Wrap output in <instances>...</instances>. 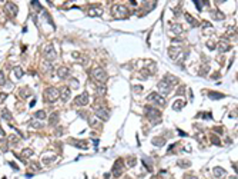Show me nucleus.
<instances>
[{
  "label": "nucleus",
  "instance_id": "nucleus-9",
  "mask_svg": "<svg viewBox=\"0 0 238 179\" xmlns=\"http://www.w3.org/2000/svg\"><path fill=\"white\" fill-rule=\"evenodd\" d=\"M123 170H124V160L123 159H117L114 166H113V175L114 176H121Z\"/></svg>",
  "mask_w": 238,
  "mask_h": 179
},
{
  "label": "nucleus",
  "instance_id": "nucleus-53",
  "mask_svg": "<svg viewBox=\"0 0 238 179\" xmlns=\"http://www.w3.org/2000/svg\"><path fill=\"white\" fill-rule=\"evenodd\" d=\"M0 135H5V132H3V129L0 128Z\"/></svg>",
  "mask_w": 238,
  "mask_h": 179
},
{
  "label": "nucleus",
  "instance_id": "nucleus-52",
  "mask_svg": "<svg viewBox=\"0 0 238 179\" xmlns=\"http://www.w3.org/2000/svg\"><path fill=\"white\" fill-rule=\"evenodd\" d=\"M202 26H204V27H211V25H210L208 22H202Z\"/></svg>",
  "mask_w": 238,
  "mask_h": 179
},
{
  "label": "nucleus",
  "instance_id": "nucleus-48",
  "mask_svg": "<svg viewBox=\"0 0 238 179\" xmlns=\"http://www.w3.org/2000/svg\"><path fill=\"white\" fill-rule=\"evenodd\" d=\"M184 179H198L197 176H194V175H185L184 176Z\"/></svg>",
  "mask_w": 238,
  "mask_h": 179
},
{
  "label": "nucleus",
  "instance_id": "nucleus-47",
  "mask_svg": "<svg viewBox=\"0 0 238 179\" xmlns=\"http://www.w3.org/2000/svg\"><path fill=\"white\" fill-rule=\"evenodd\" d=\"M147 76H148V70H141V77L147 79Z\"/></svg>",
  "mask_w": 238,
  "mask_h": 179
},
{
  "label": "nucleus",
  "instance_id": "nucleus-8",
  "mask_svg": "<svg viewBox=\"0 0 238 179\" xmlns=\"http://www.w3.org/2000/svg\"><path fill=\"white\" fill-rule=\"evenodd\" d=\"M88 102H90V96L87 92H84L74 99V106H86Z\"/></svg>",
  "mask_w": 238,
  "mask_h": 179
},
{
  "label": "nucleus",
  "instance_id": "nucleus-13",
  "mask_svg": "<svg viewBox=\"0 0 238 179\" xmlns=\"http://www.w3.org/2000/svg\"><path fill=\"white\" fill-rule=\"evenodd\" d=\"M42 72L44 75H53L54 72V67H53V63H49V62H44L42 65Z\"/></svg>",
  "mask_w": 238,
  "mask_h": 179
},
{
  "label": "nucleus",
  "instance_id": "nucleus-21",
  "mask_svg": "<svg viewBox=\"0 0 238 179\" xmlns=\"http://www.w3.org/2000/svg\"><path fill=\"white\" fill-rule=\"evenodd\" d=\"M212 175H214L215 178H221V176L225 175V170H224V168H221V166H215V168L212 169Z\"/></svg>",
  "mask_w": 238,
  "mask_h": 179
},
{
  "label": "nucleus",
  "instance_id": "nucleus-11",
  "mask_svg": "<svg viewBox=\"0 0 238 179\" xmlns=\"http://www.w3.org/2000/svg\"><path fill=\"white\" fill-rule=\"evenodd\" d=\"M181 47H178V46H171V47H168V56L171 57V59H178V56L181 55Z\"/></svg>",
  "mask_w": 238,
  "mask_h": 179
},
{
  "label": "nucleus",
  "instance_id": "nucleus-38",
  "mask_svg": "<svg viewBox=\"0 0 238 179\" xmlns=\"http://www.w3.org/2000/svg\"><path fill=\"white\" fill-rule=\"evenodd\" d=\"M29 125H30L32 128H37V129L43 126V125H42V122H37V120H32V122H30Z\"/></svg>",
  "mask_w": 238,
  "mask_h": 179
},
{
  "label": "nucleus",
  "instance_id": "nucleus-20",
  "mask_svg": "<svg viewBox=\"0 0 238 179\" xmlns=\"http://www.w3.org/2000/svg\"><path fill=\"white\" fill-rule=\"evenodd\" d=\"M59 118H60L59 112H54V113H51V115H50V118H49V123H50L51 126H56V125L59 123Z\"/></svg>",
  "mask_w": 238,
  "mask_h": 179
},
{
  "label": "nucleus",
  "instance_id": "nucleus-40",
  "mask_svg": "<svg viewBox=\"0 0 238 179\" xmlns=\"http://www.w3.org/2000/svg\"><path fill=\"white\" fill-rule=\"evenodd\" d=\"M54 159H56V156H49V158L46 156V158H43V162H44V163L47 165V163H50V162H53Z\"/></svg>",
  "mask_w": 238,
  "mask_h": 179
},
{
  "label": "nucleus",
  "instance_id": "nucleus-39",
  "mask_svg": "<svg viewBox=\"0 0 238 179\" xmlns=\"http://www.w3.org/2000/svg\"><path fill=\"white\" fill-rule=\"evenodd\" d=\"M136 163H137V159H136V158H131V156H130V158L127 159V165H129V166H134Z\"/></svg>",
  "mask_w": 238,
  "mask_h": 179
},
{
  "label": "nucleus",
  "instance_id": "nucleus-32",
  "mask_svg": "<svg viewBox=\"0 0 238 179\" xmlns=\"http://www.w3.org/2000/svg\"><path fill=\"white\" fill-rule=\"evenodd\" d=\"M32 155H33V150H32V149H29V148L22 150V156H23V158H30Z\"/></svg>",
  "mask_w": 238,
  "mask_h": 179
},
{
  "label": "nucleus",
  "instance_id": "nucleus-54",
  "mask_svg": "<svg viewBox=\"0 0 238 179\" xmlns=\"http://www.w3.org/2000/svg\"><path fill=\"white\" fill-rule=\"evenodd\" d=\"M156 179H163V178H161V176H157V178H156Z\"/></svg>",
  "mask_w": 238,
  "mask_h": 179
},
{
  "label": "nucleus",
  "instance_id": "nucleus-7",
  "mask_svg": "<svg viewBox=\"0 0 238 179\" xmlns=\"http://www.w3.org/2000/svg\"><path fill=\"white\" fill-rule=\"evenodd\" d=\"M94 113H96V116L98 118V119H101V120H108L110 119V110L107 109V108H96L94 109Z\"/></svg>",
  "mask_w": 238,
  "mask_h": 179
},
{
  "label": "nucleus",
  "instance_id": "nucleus-44",
  "mask_svg": "<svg viewBox=\"0 0 238 179\" xmlns=\"http://www.w3.org/2000/svg\"><path fill=\"white\" fill-rule=\"evenodd\" d=\"M207 46H208V49H215V43L214 42H207Z\"/></svg>",
  "mask_w": 238,
  "mask_h": 179
},
{
  "label": "nucleus",
  "instance_id": "nucleus-2",
  "mask_svg": "<svg viewBox=\"0 0 238 179\" xmlns=\"http://www.w3.org/2000/svg\"><path fill=\"white\" fill-rule=\"evenodd\" d=\"M60 98V92H59V89L57 87H47L46 90H44V100L47 103H54L57 99Z\"/></svg>",
  "mask_w": 238,
  "mask_h": 179
},
{
  "label": "nucleus",
  "instance_id": "nucleus-25",
  "mask_svg": "<svg viewBox=\"0 0 238 179\" xmlns=\"http://www.w3.org/2000/svg\"><path fill=\"white\" fill-rule=\"evenodd\" d=\"M185 19H187V22H188V23H190L193 27H197V26L200 25V23H198V22H197V20H195V19H194L191 15H188V13L185 15Z\"/></svg>",
  "mask_w": 238,
  "mask_h": 179
},
{
  "label": "nucleus",
  "instance_id": "nucleus-5",
  "mask_svg": "<svg viewBox=\"0 0 238 179\" xmlns=\"http://www.w3.org/2000/svg\"><path fill=\"white\" fill-rule=\"evenodd\" d=\"M43 56L47 62H53L56 57H57V53H56V49L53 45H47L44 47V52H43Z\"/></svg>",
  "mask_w": 238,
  "mask_h": 179
},
{
  "label": "nucleus",
  "instance_id": "nucleus-1",
  "mask_svg": "<svg viewBox=\"0 0 238 179\" xmlns=\"http://www.w3.org/2000/svg\"><path fill=\"white\" fill-rule=\"evenodd\" d=\"M144 115H146L148 119H151V122H153L154 125H158V123L161 122V119H160L161 113H160V110L156 109V108L146 106V108H144Z\"/></svg>",
  "mask_w": 238,
  "mask_h": 179
},
{
  "label": "nucleus",
  "instance_id": "nucleus-12",
  "mask_svg": "<svg viewBox=\"0 0 238 179\" xmlns=\"http://www.w3.org/2000/svg\"><path fill=\"white\" fill-rule=\"evenodd\" d=\"M6 10L10 13V16H17V13H19V7L15 5V3H12V2H9V3H6Z\"/></svg>",
  "mask_w": 238,
  "mask_h": 179
},
{
  "label": "nucleus",
  "instance_id": "nucleus-17",
  "mask_svg": "<svg viewBox=\"0 0 238 179\" xmlns=\"http://www.w3.org/2000/svg\"><path fill=\"white\" fill-rule=\"evenodd\" d=\"M57 75H59L60 79H66V77L70 75V70H69V67H66V66H60V67L57 69Z\"/></svg>",
  "mask_w": 238,
  "mask_h": 179
},
{
  "label": "nucleus",
  "instance_id": "nucleus-19",
  "mask_svg": "<svg viewBox=\"0 0 238 179\" xmlns=\"http://www.w3.org/2000/svg\"><path fill=\"white\" fill-rule=\"evenodd\" d=\"M19 95H20V98L26 99V98H30L33 93H32V90H30L29 87H22L20 90H19Z\"/></svg>",
  "mask_w": 238,
  "mask_h": 179
},
{
  "label": "nucleus",
  "instance_id": "nucleus-49",
  "mask_svg": "<svg viewBox=\"0 0 238 179\" xmlns=\"http://www.w3.org/2000/svg\"><path fill=\"white\" fill-rule=\"evenodd\" d=\"M194 3L197 5V10H200V12H201V9H202V7H201V3H200V2H197V0H194Z\"/></svg>",
  "mask_w": 238,
  "mask_h": 179
},
{
  "label": "nucleus",
  "instance_id": "nucleus-30",
  "mask_svg": "<svg viewBox=\"0 0 238 179\" xmlns=\"http://www.w3.org/2000/svg\"><path fill=\"white\" fill-rule=\"evenodd\" d=\"M13 73H15V76H16L17 79H20V77L23 76V70H22L20 67H17V66H16V67H13Z\"/></svg>",
  "mask_w": 238,
  "mask_h": 179
},
{
  "label": "nucleus",
  "instance_id": "nucleus-31",
  "mask_svg": "<svg viewBox=\"0 0 238 179\" xmlns=\"http://www.w3.org/2000/svg\"><path fill=\"white\" fill-rule=\"evenodd\" d=\"M208 72H210V66H208V65H204V66L200 69V75H201V76H207Z\"/></svg>",
  "mask_w": 238,
  "mask_h": 179
},
{
  "label": "nucleus",
  "instance_id": "nucleus-18",
  "mask_svg": "<svg viewBox=\"0 0 238 179\" xmlns=\"http://www.w3.org/2000/svg\"><path fill=\"white\" fill-rule=\"evenodd\" d=\"M164 82H167L168 85H171V86H174V85H177L178 83V77H175V76H173V75H170V73H167L165 76H164V79H163Z\"/></svg>",
  "mask_w": 238,
  "mask_h": 179
},
{
  "label": "nucleus",
  "instance_id": "nucleus-4",
  "mask_svg": "<svg viewBox=\"0 0 238 179\" xmlns=\"http://www.w3.org/2000/svg\"><path fill=\"white\" fill-rule=\"evenodd\" d=\"M113 15L117 19H126L129 16V9L123 5H117V6L113 7Z\"/></svg>",
  "mask_w": 238,
  "mask_h": 179
},
{
  "label": "nucleus",
  "instance_id": "nucleus-46",
  "mask_svg": "<svg viewBox=\"0 0 238 179\" xmlns=\"http://www.w3.org/2000/svg\"><path fill=\"white\" fill-rule=\"evenodd\" d=\"M32 5H33L37 10H40V9H42V6H40V3H39V2H32Z\"/></svg>",
  "mask_w": 238,
  "mask_h": 179
},
{
  "label": "nucleus",
  "instance_id": "nucleus-3",
  "mask_svg": "<svg viewBox=\"0 0 238 179\" xmlns=\"http://www.w3.org/2000/svg\"><path fill=\"white\" fill-rule=\"evenodd\" d=\"M91 77L97 82V83H104L107 82L108 76H107V72L103 69V67H94L91 70Z\"/></svg>",
  "mask_w": 238,
  "mask_h": 179
},
{
  "label": "nucleus",
  "instance_id": "nucleus-28",
  "mask_svg": "<svg viewBox=\"0 0 238 179\" xmlns=\"http://www.w3.org/2000/svg\"><path fill=\"white\" fill-rule=\"evenodd\" d=\"M2 118H3L5 120H9V122L13 120V116H12V113H10L7 109H3V110H2Z\"/></svg>",
  "mask_w": 238,
  "mask_h": 179
},
{
  "label": "nucleus",
  "instance_id": "nucleus-26",
  "mask_svg": "<svg viewBox=\"0 0 238 179\" xmlns=\"http://www.w3.org/2000/svg\"><path fill=\"white\" fill-rule=\"evenodd\" d=\"M208 96H210V99H214V100H218V99H222V98H225L222 93H220V92H210L208 93Z\"/></svg>",
  "mask_w": 238,
  "mask_h": 179
},
{
  "label": "nucleus",
  "instance_id": "nucleus-33",
  "mask_svg": "<svg viewBox=\"0 0 238 179\" xmlns=\"http://www.w3.org/2000/svg\"><path fill=\"white\" fill-rule=\"evenodd\" d=\"M6 143H7L6 139H2V140H0V148H2V152H7L9 145H6Z\"/></svg>",
  "mask_w": 238,
  "mask_h": 179
},
{
  "label": "nucleus",
  "instance_id": "nucleus-29",
  "mask_svg": "<svg viewBox=\"0 0 238 179\" xmlns=\"http://www.w3.org/2000/svg\"><path fill=\"white\" fill-rule=\"evenodd\" d=\"M171 27H173V32H174V33H178V35H180V33H183V27H181L180 25L173 23V25H171Z\"/></svg>",
  "mask_w": 238,
  "mask_h": 179
},
{
  "label": "nucleus",
  "instance_id": "nucleus-24",
  "mask_svg": "<svg viewBox=\"0 0 238 179\" xmlns=\"http://www.w3.org/2000/svg\"><path fill=\"white\" fill-rule=\"evenodd\" d=\"M184 106H185V102H184V100H181V99H178V100H175V102H174L173 109H174V110H180V109H183Z\"/></svg>",
  "mask_w": 238,
  "mask_h": 179
},
{
  "label": "nucleus",
  "instance_id": "nucleus-35",
  "mask_svg": "<svg viewBox=\"0 0 238 179\" xmlns=\"http://www.w3.org/2000/svg\"><path fill=\"white\" fill-rule=\"evenodd\" d=\"M34 116H36L37 119H40V120H43V119L46 118V113H44V110H37V112L34 113Z\"/></svg>",
  "mask_w": 238,
  "mask_h": 179
},
{
  "label": "nucleus",
  "instance_id": "nucleus-6",
  "mask_svg": "<svg viewBox=\"0 0 238 179\" xmlns=\"http://www.w3.org/2000/svg\"><path fill=\"white\" fill-rule=\"evenodd\" d=\"M147 100H150V102H154L156 105H158V106H165V98H163L160 93H156V92H153V93H150L148 95V98H147Z\"/></svg>",
  "mask_w": 238,
  "mask_h": 179
},
{
  "label": "nucleus",
  "instance_id": "nucleus-45",
  "mask_svg": "<svg viewBox=\"0 0 238 179\" xmlns=\"http://www.w3.org/2000/svg\"><path fill=\"white\" fill-rule=\"evenodd\" d=\"M6 98H7V95H6V93H0V103L5 102V100H6Z\"/></svg>",
  "mask_w": 238,
  "mask_h": 179
},
{
  "label": "nucleus",
  "instance_id": "nucleus-22",
  "mask_svg": "<svg viewBox=\"0 0 238 179\" xmlns=\"http://www.w3.org/2000/svg\"><path fill=\"white\" fill-rule=\"evenodd\" d=\"M164 143H165V138H164V136H156V138L153 139V145H154V146H158V148H160V146H163Z\"/></svg>",
  "mask_w": 238,
  "mask_h": 179
},
{
  "label": "nucleus",
  "instance_id": "nucleus-37",
  "mask_svg": "<svg viewBox=\"0 0 238 179\" xmlns=\"http://www.w3.org/2000/svg\"><path fill=\"white\" fill-rule=\"evenodd\" d=\"M211 142H212L214 145H217V146H220V145H221V142H220V139H218V136H217V135H211Z\"/></svg>",
  "mask_w": 238,
  "mask_h": 179
},
{
  "label": "nucleus",
  "instance_id": "nucleus-27",
  "mask_svg": "<svg viewBox=\"0 0 238 179\" xmlns=\"http://www.w3.org/2000/svg\"><path fill=\"white\" fill-rule=\"evenodd\" d=\"M177 165H178L180 168L185 169V168H190V166H191V162H190V160H187V159H180V160L177 162Z\"/></svg>",
  "mask_w": 238,
  "mask_h": 179
},
{
  "label": "nucleus",
  "instance_id": "nucleus-50",
  "mask_svg": "<svg viewBox=\"0 0 238 179\" xmlns=\"http://www.w3.org/2000/svg\"><path fill=\"white\" fill-rule=\"evenodd\" d=\"M201 116H202V118H205V119H211V113H202Z\"/></svg>",
  "mask_w": 238,
  "mask_h": 179
},
{
  "label": "nucleus",
  "instance_id": "nucleus-16",
  "mask_svg": "<svg viewBox=\"0 0 238 179\" xmlns=\"http://www.w3.org/2000/svg\"><path fill=\"white\" fill-rule=\"evenodd\" d=\"M229 43H228V40H220V43H218V50L221 52V53H225V52H228L229 50Z\"/></svg>",
  "mask_w": 238,
  "mask_h": 179
},
{
  "label": "nucleus",
  "instance_id": "nucleus-10",
  "mask_svg": "<svg viewBox=\"0 0 238 179\" xmlns=\"http://www.w3.org/2000/svg\"><path fill=\"white\" fill-rule=\"evenodd\" d=\"M158 90L161 92V96H163V95L165 96V95H168V93L173 90V86L168 85V83L164 82V80H160V82H158Z\"/></svg>",
  "mask_w": 238,
  "mask_h": 179
},
{
  "label": "nucleus",
  "instance_id": "nucleus-15",
  "mask_svg": "<svg viewBox=\"0 0 238 179\" xmlns=\"http://www.w3.org/2000/svg\"><path fill=\"white\" fill-rule=\"evenodd\" d=\"M71 96V90H70V87H63L61 89V92H60V98L63 102H67Z\"/></svg>",
  "mask_w": 238,
  "mask_h": 179
},
{
  "label": "nucleus",
  "instance_id": "nucleus-43",
  "mask_svg": "<svg viewBox=\"0 0 238 179\" xmlns=\"http://www.w3.org/2000/svg\"><path fill=\"white\" fill-rule=\"evenodd\" d=\"M70 86H71V87H78V80L71 79V80H70Z\"/></svg>",
  "mask_w": 238,
  "mask_h": 179
},
{
  "label": "nucleus",
  "instance_id": "nucleus-23",
  "mask_svg": "<svg viewBox=\"0 0 238 179\" xmlns=\"http://www.w3.org/2000/svg\"><path fill=\"white\" fill-rule=\"evenodd\" d=\"M70 142H71V145H74L80 149H87V142H84V140H70Z\"/></svg>",
  "mask_w": 238,
  "mask_h": 179
},
{
  "label": "nucleus",
  "instance_id": "nucleus-42",
  "mask_svg": "<svg viewBox=\"0 0 238 179\" xmlns=\"http://www.w3.org/2000/svg\"><path fill=\"white\" fill-rule=\"evenodd\" d=\"M184 92H185V86H180V89L177 90V96H181V95H184Z\"/></svg>",
  "mask_w": 238,
  "mask_h": 179
},
{
  "label": "nucleus",
  "instance_id": "nucleus-41",
  "mask_svg": "<svg viewBox=\"0 0 238 179\" xmlns=\"http://www.w3.org/2000/svg\"><path fill=\"white\" fill-rule=\"evenodd\" d=\"M6 83V75L3 72H0V85H5Z\"/></svg>",
  "mask_w": 238,
  "mask_h": 179
},
{
  "label": "nucleus",
  "instance_id": "nucleus-14",
  "mask_svg": "<svg viewBox=\"0 0 238 179\" xmlns=\"http://www.w3.org/2000/svg\"><path fill=\"white\" fill-rule=\"evenodd\" d=\"M87 15L90 16V17H98V16H101L103 15V10L100 9V7H90L88 10H87Z\"/></svg>",
  "mask_w": 238,
  "mask_h": 179
},
{
  "label": "nucleus",
  "instance_id": "nucleus-34",
  "mask_svg": "<svg viewBox=\"0 0 238 179\" xmlns=\"http://www.w3.org/2000/svg\"><path fill=\"white\" fill-rule=\"evenodd\" d=\"M212 16H214V19H217V20L224 19V13H221V12H218V10H214V12H212Z\"/></svg>",
  "mask_w": 238,
  "mask_h": 179
},
{
  "label": "nucleus",
  "instance_id": "nucleus-36",
  "mask_svg": "<svg viewBox=\"0 0 238 179\" xmlns=\"http://www.w3.org/2000/svg\"><path fill=\"white\" fill-rule=\"evenodd\" d=\"M97 95H98V96H104V95H105V86H98Z\"/></svg>",
  "mask_w": 238,
  "mask_h": 179
},
{
  "label": "nucleus",
  "instance_id": "nucleus-51",
  "mask_svg": "<svg viewBox=\"0 0 238 179\" xmlns=\"http://www.w3.org/2000/svg\"><path fill=\"white\" fill-rule=\"evenodd\" d=\"M141 89H143L141 86H136V87H134V90H136V92H141Z\"/></svg>",
  "mask_w": 238,
  "mask_h": 179
}]
</instances>
